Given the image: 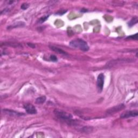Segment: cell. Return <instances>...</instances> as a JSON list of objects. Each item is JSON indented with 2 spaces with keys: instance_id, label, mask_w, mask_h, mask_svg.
<instances>
[{
  "instance_id": "6da1fadb",
  "label": "cell",
  "mask_w": 138,
  "mask_h": 138,
  "mask_svg": "<svg viewBox=\"0 0 138 138\" xmlns=\"http://www.w3.org/2000/svg\"><path fill=\"white\" fill-rule=\"evenodd\" d=\"M69 45L73 48L78 49L83 51H87L89 50V46L85 41L77 38L71 41L69 43Z\"/></svg>"
},
{
  "instance_id": "7a4b0ae2",
  "label": "cell",
  "mask_w": 138,
  "mask_h": 138,
  "mask_svg": "<svg viewBox=\"0 0 138 138\" xmlns=\"http://www.w3.org/2000/svg\"><path fill=\"white\" fill-rule=\"evenodd\" d=\"M55 116L59 119L63 120L69 123L71 121V119L72 118V116L66 112H65L63 110H60L58 109H56L53 111Z\"/></svg>"
},
{
  "instance_id": "3957f363",
  "label": "cell",
  "mask_w": 138,
  "mask_h": 138,
  "mask_svg": "<svg viewBox=\"0 0 138 138\" xmlns=\"http://www.w3.org/2000/svg\"><path fill=\"white\" fill-rule=\"evenodd\" d=\"M105 80V76L102 73H101L98 75L97 78V86L98 92L100 93L102 92L103 87H104Z\"/></svg>"
},
{
  "instance_id": "277c9868",
  "label": "cell",
  "mask_w": 138,
  "mask_h": 138,
  "mask_svg": "<svg viewBox=\"0 0 138 138\" xmlns=\"http://www.w3.org/2000/svg\"><path fill=\"white\" fill-rule=\"evenodd\" d=\"M138 115V111L137 110L127 111L123 113L120 115V118L123 119H126L131 117H136Z\"/></svg>"
},
{
  "instance_id": "5b68a950",
  "label": "cell",
  "mask_w": 138,
  "mask_h": 138,
  "mask_svg": "<svg viewBox=\"0 0 138 138\" xmlns=\"http://www.w3.org/2000/svg\"><path fill=\"white\" fill-rule=\"evenodd\" d=\"M125 108V105L123 104H121L120 105H117V106L109 108L108 110H107L106 113L108 114H114V113H116L117 112H119V111L123 110Z\"/></svg>"
},
{
  "instance_id": "8992f818",
  "label": "cell",
  "mask_w": 138,
  "mask_h": 138,
  "mask_svg": "<svg viewBox=\"0 0 138 138\" xmlns=\"http://www.w3.org/2000/svg\"><path fill=\"white\" fill-rule=\"evenodd\" d=\"M24 108L25 109L26 112L30 114H36L37 111L33 105L30 104H26L24 105Z\"/></svg>"
},
{
  "instance_id": "52a82bcc",
  "label": "cell",
  "mask_w": 138,
  "mask_h": 138,
  "mask_svg": "<svg viewBox=\"0 0 138 138\" xmlns=\"http://www.w3.org/2000/svg\"><path fill=\"white\" fill-rule=\"evenodd\" d=\"M3 112L5 114L11 117H20L24 115L23 113L16 112V111L13 110H8V109H4V110H3Z\"/></svg>"
},
{
  "instance_id": "ba28073f",
  "label": "cell",
  "mask_w": 138,
  "mask_h": 138,
  "mask_svg": "<svg viewBox=\"0 0 138 138\" xmlns=\"http://www.w3.org/2000/svg\"><path fill=\"white\" fill-rule=\"evenodd\" d=\"M49 48H50L52 51H55V52L58 53L59 54L67 55V53L65 51L63 50L62 49L57 48V47H56L54 46H49Z\"/></svg>"
},
{
  "instance_id": "9c48e42d",
  "label": "cell",
  "mask_w": 138,
  "mask_h": 138,
  "mask_svg": "<svg viewBox=\"0 0 138 138\" xmlns=\"http://www.w3.org/2000/svg\"><path fill=\"white\" fill-rule=\"evenodd\" d=\"M25 26V23L22 22H18V23H16V24H13V26H8L7 29H10L15 28H18V27H22Z\"/></svg>"
},
{
  "instance_id": "30bf717a",
  "label": "cell",
  "mask_w": 138,
  "mask_h": 138,
  "mask_svg": "<svg viewBox=\"0 0 138 138\" xmlns=\"http://www.w3.org/2000/svg\"><path fill=\"white\" fill-rule=\"evenodd\" d=\"M46 97L45 96H41L40 97L37 98L36 99V103L37 104H42L44 103L45 101H46Z\"/></svg>"
},
{
  "instance_id": "8fae6325",
  "label": "cell",
  "mask_w": 138,
  "mask_h": 138,
  "mask_svg": "<svg viewBox=\"0 0 138 138\" xmlns=\"http://www.w3.org/2000/svg\"><path fill=\"white\" fill-rule=\"evenodd\" d=\"M92 131H93V128H92V127L85 126V127H84L82 128H81L82 132H84L85 133H91Z\"/></svg>"
},
{
  "instance_id": "7c38bea8",
  "label": "cell",
  "mask_w": 138,
  "mask_h": 138,
  "mask_svg": "<svg viewBox=\"0 0 138 138\" xmlns=\"http://www.w3.org/2000/svg\"><path fill=\"white\" fill-rule=\"evenodd\" d=\"M138 21V17H134L132 18V20L128 22V24L129 26H132L133 25H134V24H135L136 23H137Z\"/></svg>"
},
{
  "instance_id": "4fadbf2b",
  "label": "cell",
  "mask_w": 138,
  "mask_h": 138,
  "mask_svg": "<svg viewBox=\"0 0 138 138\" xmlns=\"http://www.w3.org/2000/svg\"><path fill=\"white\" fill-rule=\"evenodd\" d=\"M138 34H136L133 35L129 36L127 37V40H138Z\"/></svg>"
},
{
  "instance_id": "5bb4252c",
  "label": "cell",
  "mask_w": 138,
  "mask_h": 138,
  "mask_svg": "<svg viewBox=\"0 0 138 138\" xmlns=\"http://www.w3.org/2000/svg\"><path fill=\"white\" fill-rule=\"evenodd\" d=\"M48 17H49V16H44V17H41L38 20V23H42L44 22L45 20L48 19Z\"/></svg>"
},
{
  "instance_id": "9a60e30c",
  "label": "cell",
  "mask_w": 138,
  "mask_h": 138,
  "mask_svg": "<svg viewBox=\"0 0 138 138\" xmlns=\"http://www.w3.org/2000/svg\"><path fill=\"white\" fill-rule=\"evenodd\" d=\"M50 59L52 61H53V62H57V61H58V58H57V57L56 56L53 55H51L50 56Z\"/></svg>"
},
{
  "instance_id": "2e32d148",
  "label": "cell",
  "mask_w": 138,
  "mask_h": 138,
  "mask_svg": "<svg viewBox=\"0 0 138 138\" xmlns=\"http://www.w3.org/2000/svg\"><path fill=\"white\" fill-rule=\"evenodd\" d=\"M29 7V4L24 3L22 4L20 8H21V9H22L23 10H26V9H28Z\"/></svg>"
},
{
  "instance_id": "e0dca14e",
  "label": "cell",
  "mask_w": 138,
  "mask_h": 138,
  "mask_svg": "<svg viewBox=\"0 0 138 138\" xmlns=\"http://www.w3.org/2000/svg\"><path fill=\"white\" fill-rule=\"evenodd\" d=\"M28 45L30 47H31V48H35V45L34 44H32V43H28Z\"/></svg>"
}]
</instances>
